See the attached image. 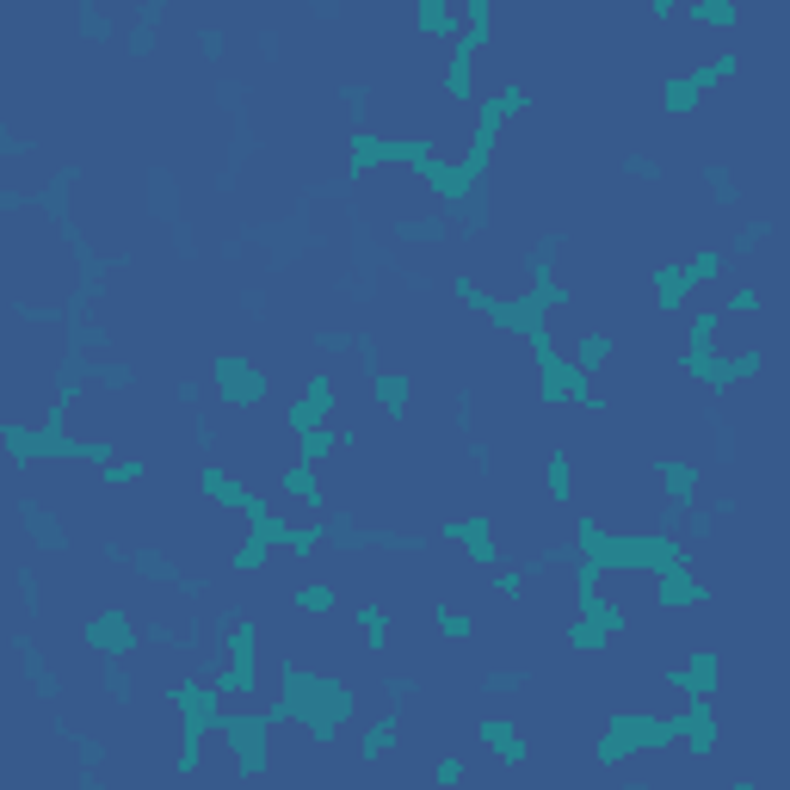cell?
I'll return each mask as SVG.
<instances>
[{
	"label": "cell",
	"instance_id": "obj_1",
	"mask_svg": "<svg viewBox=\"0 0 790 790\" xmlns=\"http://www.w3.org/2000/svg\"><path fill=\"white\" fill-rule=\"evenodd\" d=\"M13 519H19V531H25V544L38 550V556H68V525H62V513L56 507H44L31 488H19L13 494Z\"/></svg>",
	"mask_w": 790,
	"mask_h": 790
},
{
	"label": "cell",
	"instance_id": "obj_2",
	"mask_svg": "<svg viewBox=\"0 0 790 790\" xmlns=\"http://www.w3.org/2000/svg\"><path fill=\"white\" fill-rule=\"evenodd\" d=\"M7 655H13V667L25 673V692L38 698V704H62V673L50 667V655H44V642L31 636V630H13L7 636Z\"/></svg>",
	"mask_w": 790,
	"mask_h": 790
},
{
	"label": "cell",
	"instance_id": "obj_3",
	"mask_svg": "<svg viewBox=\"0 0 790 790\" xmlns=\"http://www.w3.org/2000/svg\"><path fill=\"white\" fill-rule=\"evenodd\" d=\"M81 636H87V649H93V655H136V649H142V624H130L118 605L93 612V618L81 624Z\"/></svg>",
	"mask_w": 790,
	"mask_h": 790
},
{
	"label": "cell",
	"instance_id": "obj_4",
	"mask_svg": "<svg viewBox=\"0 0 790 790\" xmlns=\"http://www.w3.org/2000/svg\"><path fill=\"white\" fill-rule=\"evenodd\" d=\"M81 186H87V167H56L44 186L31 192V210H38V217H50V223H68V217H75L68 204H75Z\"/></svg>",
	"mask_w": 790,
	"mask_h": 790
},
{
	"label": "cell",
	"instance_id": "obj_5",
	"mask_svg": "<svg viewBox=\"0 0 790 790\" xmlns=\"http://www.w3.org/2000/svg\"><path fill=\"white\" fill-rule=\"evenodd\" d=\"M217 389H223V402L254 408L260 395H266V371H260V365H241L235 352H223V358H217Z\"/></svg>",
	"mask_w": 790,
	"mask_h": 790
},
{
	"label": "cell",
	"instance_id": "obj_6",
	"mask_svg": "<svg viewBox=\"0 0 790 790\" xmlns=\"http://www.w3.org/2000/svg\"><path fill=\"white\" fill-rule=\"evenodd\" d=\"M142 210H149V223H179L186 210H179V179L173 167H142Z\"/></svg>",
	"mask_w": 790,
	"mask_h": 790
},
{
	"label": "cell",
	"instance_id": "obj_7",
	"mask_svg": "<svg viewBox=\"0 0 790 790\" xmlns=\"http://www.w3.org/2000/svg\"><path fill=\"white\" fill-rule=\"evenodd\" d=\"M389 235L408 241V247H445V241H451V223H445V217H395Z\"/></svg>",
	"mask_w": 790,
	"mask_h": 790
},
{
	"label": "cell",
	"instance_id": "obj_8",
	"mask_svg": "<svg viewBox=\"0 0 790 790\" xmlns=\"http://www.w3.org/2000/svg\"><path fill=\"white\" fill-rule=\"evenodd\" d=\"M99 692H105V704L130 710V698H136V679H130L124 655H99Z\"/></svg>",
	"mask_w": 790,
	"mask_h": 790
},
{
	"label": "cell",
	"instance_id": "obj_9",
	"mask_svg": "<svg viewBox=\"0 0 790 790\" xmlns=\"http://www.w3.org/2000/svg\"><path fill=\"white\" fill-rule=\"evenodd\" d=\"M704 426H710V457H716V463H735V457H741V426H735L723 408H704Z\"/></svg>",
	"mask_w": 790,
	"mask_h": 790
},
{
	"label": "cell",
	"instance_id": "obj_10",
	"mask_svg": "<svg viewBox=\"0 0 790 790\" xmlns=\"http://www.w3.org/2000/svg\"><path fill=\"white\" fill-rule=\"evenodd\" d=\"M371 389H377V408H383L389 420H402V414H408V389H414V377H408V371H377V377H371Z\"/></svg>",
	"mask_w": 790,
	"mask_h": 790
},
{
	"label": "cell",
	"instance_id": "obj_11",
	"mask_svg": "<svg viewBox=\"0 0 790 790\" xmlns=\"http://www.w3.org/2000/svg\"><path fill=\"white\" fill-rule=\"evenodd\" d=\"M130 568L142 574V581H161V587H173V581H179V562H173L161 544H136V550H130Z\"/></svg>",
	"mask_w": 790,
	"mask_h": 790
},
{
	"label": "cell",
	"instance_id": "obj_12",
	"mask_svg": "<svg viewBox=\"0 0 790 790\" xmlns=\"http://www.w3.org/2000/svg\"><path fill=\"white\" fill-rule=\"evenodd\" d=\"M7 315L25 328H68V303H31V297H7Z\"/></svg>",
	"mask_w": 790,
	"mask_h": 790
},
{
	"label": "cell",
	"instance_id": "obj_13",
	"mask_svg": "<svg viewBox=\"0 0 790 790\" xmlns=\"http://www.w3.org/2000/svg\"><path fill=\"white\" fill-rule=\"evenodd\" d=\"M87 383L105 389V395H124V389H136V365H130V358H93Z\"/></svg>",
	"mask_w": 790,
	"mask_h": 790
},
{
	"label": "cell",
	"instance_id": "obj_14",
	"mask_svg": "<svg viewBox=\"0 0 790 790\" xmlns=\"http://www.w3.org/2000/svg\"><path fill=\"white\" fill-rule=\"evenodd\" d=\"M704 192H710V204L735 210V204H741V173L723 167V161H710V167H704Z\"/></svg>",
	"mask_w": 790,
	"mask_h": 790
},
{
	"label": "cell",
	"instance_id": "obj_15",
	"mask_svg": "<svg viewBox=\"0 0 790 790\" xmlns=\"http://www.w3.org/2000/svg\"><path fill=\"white\" fill-rule=\"evenodd\" d=\"M13 587H19V612L38 624V618H44V581H38V568L19 562V568H13Z\"/></svg>",
	"mask_w": 790,
	"mask_h": 790
},
{
	"label": "cell",
	"instance_id": "obj_16",
	"mask_svg": "<svg viewBox=\"0 0 790 790\" xmlns=\"http://www.w3.org/2000/svg\"><path fill=\"white\" fill-rule=\"evenodd\" d=\"M75 38H81V44H105V38H112V13H105V0H81Z\"/></svg>",
	"mask_w": 790,
	"mask_h": 790
},
{
	"label": "cell",
	"instance_id": "obj_17",
	"mask_svg": "<svg viewBox=\"0 0 790 790\" xmlns=\"http://www.w3.org/2000/svg\"><path fill=\"white\" fill-rule=\"evenodd\" d=\"M482 741H488L507 766H519V760H525V741H519V729H513V723H482Z\"/></svg>",
	"mask_w": 790,
	"mask_h": 790
},
{
	"label": "cell",
	"instance_id": "obj_18",
	"mask_svg": "<svg viewBox=\"0 0 790 790\" xmlns=\"http://www.w3.org/2000/svg\"><path fill=\"white\" fill-rule=\"evenodd\" d=\"M778 235V223H766V217H753V223H741L735 229V241H729V254L735 260H747V254H760V241H772Z\"/></svg>",
	"mask_w": 790,
	"mask_h": 790
},
{
	"label": "cell",
	"instance_id": "obj_19",
	"mask_svg": "<svg viewBox=\"0 0 790 790\" xmlns=\"http://www.w3.org/2000/svg\"><path fill=\"white\" fill-rule=\"evenodd\" d=\"M420 31H426V38H451V31H457V13L445 7V0H420Z\"/></svg>",
	"mask_w": 790,
	"mask_h": 790
},
{
	"label": "cell",
	"instance_id": "obj_20",
	"mask_svg": "<svg viewBox=\"0 0 790 790\" xmlns=\"http://www.w3.org/2000/svg\"><path fill=\"white\" fill-rule=\"evenodd\" d=\"M482 686H488V698H513V692H525V686H531V673H525V667H494V673L482 679Z\"/></svg>",
	"mask_w": 790,
	"mask_h": 790
},
{
	"label": "cell",
	"instance_id": "obj_21",
	"mask_svg": "<svg viewBox=\"0 0 790 790\" xmlns=\"http://www.w3.org/2000/svg\"><path fill=\"white\" fill-rule=\"evenodd\" d=\"M247 99H254V87H247V81H235V75H223V81H217V105H223L229 118H241V112H247Z\"/></svg>",
	"mask_w": 790,
	"mask_h": 790
},
{
	"label": "cell",
	"instance_id": "obj_22",
	"mask_svg": "<svg viewBox=\"0 0 790 790\" xmlns=\"http://www.w3.org/2000/svg\"><path fill=\"white\" fill-rule=\"evenodd\" d=\"M192 44H198L204 62H223V56H229V31H223V25H204V31H192Z\"/></svg>",
	"mask_w": 790,
	"mask_h": 790
},
{
	"label": "cell",
	"instance_id": "obj_23",
	"mask_svg": "<svg viewBox=\"0 0 790 790\" xmlns=\"http://www.w3.org/2000/svg\"><path fill=\"white\" fill-rule=\"evenodd\" d=\"M31 149H38V142H31V136H25V130L13 124V118H7V124H0V155H7V161H25Z\"/></svg>",
	"mask_w": 790,
	"mask_h": 790
},
{
	"label": "cell",
	"instance_id": "obj_24",
	"mask_svg": "<svg viewBox=\"0 0 790 790\" xmlns=\"http://www.w3.org/2000/svg\"><path fill=\"white\" fill-rule=\"evenodd\" d=\"M155 44H161V38H155V25H149V19H136V25H130V38H124V50H130L136 62H149Z\"/></svg>",
	"mask_w": 790,
	"mask_h": 790
},
{
	"label": "cell",
	"instance_id": "obj_25",
	"mask_svg": "<svg viewBox=\"0 0 790 790\" xmlns=\"http://www.w3.org/2000/svg\"><path fill=\"white\" fill-rule=\"evenodd\" d=\"M173 260H186V266L198 260V223H192V217L173 223Z\"/></svg>",
	"mask_w": 790,
	"mask_h": 790
},
{
	"label": "cell",
	"instance_id": "obj_26",
	"mask_svg": "<svg viewBox=\"0 0 790 790\" xmlns=\"http://www.w3.org/2000/svg\"><path fill=\"white\" fill-rule=\"evenodd\" d=\"M574 494V470H568V451H550V500Z\"/></svg>",
	"mask_w": 790,
	"mask_h": 790
},
{
	"label": "cell",
	"instance_id": "obj_27",
	"mask_svg": "<svg viewBox=\"0 0 790 790\" xmlns=\"http://www.w3.org/2000/svg\"><path fill=\"white\" fill-rule=\"evenodd\" d=\"M173 587H179V599H186V605H204L210 593H217V587H210V574H179Z\"/></svg>",
	"mask_w": 790,
	"mask_h": 790
},
{
	"label": "cell",
	"instance_id": "obj_28",
	"mask_svg": "<svg viewBox=\"0 0 790 790\" xmlns=\"http://www.w3.org/2000/svg\"><path fill=\"white\" fill-rule=\"evenodd\" d=\"M235 297H241V315H247V321H266V315H272V297L260 291V284H247V291H235Z\"/></svg>",
	"mask_w": 790,
	"mask_h": 790
},
{
	"label": "cell",
	"instance_id": "obj_29",
	"mask_svg": "<svg viewBox=\"0 0 790 790\" xmlns=\"http://www.w3.org/2000/svg\"><path fill=\"white\" fill-rule=\"evenodd\" d=\"M574 358H581L587 371H599L605 358H612V340H605V334H587V340H581V352H574Z\"/></svg>",
	"mask_w": 790,
	"mask_h": 790
},
{
	"label": "cell",
	"instance_id": "obj_30",
	"mask_svg": "<svg viewBox=\"0 0 790 790\" xmlns=\"http://www.w3.org/2000/svg\"><path fill=\"white\" fill-rule=\"evenodd\" d=\"M383 692H389V704H408V698L420 692V679H414V673H389V679H383Z\"/></svg>",
	"mask_w": 790,
	"mask_h": 790
},
{
	"label": "cell",
	"instance_id": "obj_31",
	"mask_svg": "<svg viewBox=\"0 0 790 790\" xmlns=\"http://www.w3.org/2000/svg\"><path fill=\"white\" fill-rule=\"evenodd\" d=\"M297 605H303V612H334V587H321V581H315V587L297 593Z\"/></svg>",
	"mask_w": 790,
	"mask_h": 790
},
{
	"label": "cell",
	"instance_id": "obj_32",
	"mask_svg": "<svg viewBox=\"0 0 790 790\" xmlns=\"http://www.w3.org/2000/svg\"><path fill=\"white\" fill-rule=\"evenodd\" d=\"M389 747H395V723H377L365 735V760H377V753H389Z\"/></svg>",
	"mask_w": 790,
	"mask_h": 790
},
{
	"label": "cell",
	"instance_id": "obj_33",
	"mask_svg": "<svg viewBox=\"0 0 790 790\" xmlns=\"http://www.w3.org/2000/svg\"><path fill=\"white\" fill-rule=\"evenodd\" d=\"M624 173L630 179H661V161L655 155H624Z\"/></svg>",
	"mask_w": 790,
	"mask_h": 790
},
{
	"label": "cell",
	"instance_id": "obj_34",
	"mask_svg": "<svg viewBox=\"0 0 790 790\" xmlns=\"http://www.w3.org/2000/svg\"><path fill=\"white\" fill-rule=\"evenodd\" d=\"M723 309H729V315H753V309H760V291H747V284H741V291L723 297Z\"/></svg>",
	"mask_w": 790,
	"mask_h": 790
},
{
	"label": "cell",
	"instance_id": "obj_35",
	"mask_svg": "<svg viewBox=\"0 0 790 790\" xmlns=\"http://www.w3.org/2000/svg\"><path fill=\"white\" fill-rule=\"evenodd\" d=\"M19 210H31V192L7 186V192H0V217H19Z\"/></svg>",
	"mask_w": 790,
	"mask_h": 790
},
{
	"label": "cell",
	"instance_id": "obj_36",
	"mask_svg": "<svg viewBox=\"0 0 790 790\" xmlns=\"http://www.w3.org/2000/svg\"><path fill=\"white\" fill-rule=\"evenodd\" d=\"M260 56H266V62H278V56H284V38H278V31H272V25L260 31Z\"/></svg>",
	"mask_w": 790,
	"mask_h": 790
},
{
	"label": "cell",
	"instance_id": "obj_37",
	"mask_svg": "<svg viewBox=\"0 0 790 790\" xmlns=\"http://www.w3.org/2000/svg\"><path fill=\"white\" fill-rule=\"evenodd\" d=\"M136 19H149V25H161V19H167V0H136Z\"/></svg>",
	"mask_w": 790,
	"mask_h": 790
},
{
	"label": "cell",
	"instance_id": "obj_38",
	"mask_svg": "<svg viewBox=\"0 0 790 790\" xmlns=\"http://www.w3.org/2000/svg\"><path fill=\"white\" fill-rule=\"evenodd\" d=\"M433 778H439V784H457V778H463V766H457V760H439V766H433Z\"/></svg>",
	"mask_w": 790,
	"mask_h": 790
}]
</instances>
